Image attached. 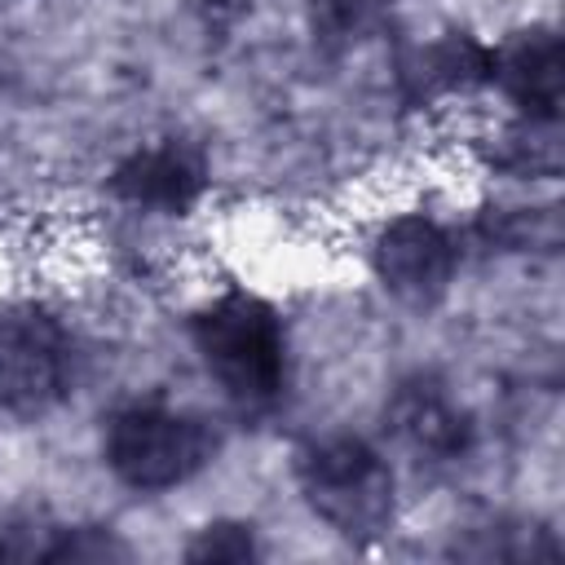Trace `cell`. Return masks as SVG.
Here are the masks:
<instances>
[{
  "label": "cell",
  "mask_w": 565,
  "mask_h": 565,
  "mask_svg": "<svg viewBox=\"0 0 565 565\" xmlns=\"http://www.w3.org/2000/svg\"><path fill=\"white\" fill-rule=\"evenodd\" d=\"M75 375L66 327L31 300L0 305V411L18 419L49 415Z\"/></svg>",
  "instance_id": "4"
},
{
  "label": "cell",
  "mask_w": 565,
  "mask_h": 565,
  "mask_svg": "<svg viewBox=\"0 0 565 565\" xmlns=\"http://www.w3.org/2000/svg\"><path fill=\"white\" fill-rule=\"evenodd\" d=\"M459 269L455 234L428 212H397L380 221L371 238V274L375 282L406 309H433L450 296Z\"/></svg>",
  "instance_id": "5"
},
{
  "label": "cell",
  "mask_w": 565,
  "mask_h": 565,
  "mask_svg": "<svg viewBox=\"0 0 565 565\" xmlns=\"http://www.w3.org/2000/svg\"><path fill=\"white\" fill-rule=\"evenodd\" d=\"M309 26L322 44L349 49L366 35H375L388 18V0H305Z\"/></svg>",
  "instance_id": "11"
},
{
  "label": "cell",
  "mask_w": 565,
  "mask_h": 565,
  "mask_svg": "<svg viewBox=\"0 0 565 565\" xmlns=\"http://www.w3.org/2000/svg\"><path fill=\"white\" fill-rule=\"evenodd\" d=\"M106 190L115 203L146 216H190L207 194V159L181 137H159L124 154L110 168Z\"/></svg>",
  "instance_id": "6"
},
{
  "label": "cell",
  "mask_w": 565,
  "mask_h": 565,
  "mask_svg": "<svg viewBox=\"0 0 565 565\" xmlns=\"http://www.w3.org/2000/svg\"><path fill=\"white\" fill-rule=\"evenodd\" d=\"M190 344L221 397L243 419H265L287 397V327L278 309L243 287H225L190 313Z\"/></svg>",
  "instance_id": "1"
},
{
  "label": "cell",
  "mask_w": 565,
  "mask_h": 565,
  "mask_svg": "<svg viewBox=\"0 0 565 565\" xmlns=\"http://www.w3.org/2000/svg\"><path fill=\"white\" fill-rule=\"evenodd\" d=\"M490 84L516 106V115L561 119L565 97V66H561V35L556 26H521L508 40L490 44Z\"/></svg>",
  "instance_id": "9"
},
{
  "label": "cell",
  "mask_w": 565,
  "mask_h": 565,
  "mask_svg": "<svg viewBox=\"0 0 565 565\" xmlns=\"http://www.w3.org/2000/svg\"><path fill=\"white\" fill-rule=\"evenodd\" d=\"M40 561H128V547L102 525L53 530V543L35 547Z\"/></svg>",
  "instance_id": "13"
},
{
  "label": "cell",
  "mask_w": 565,
  "mask_h": 565,
  "mask_svg": "<svg viewBox=\"0 0 565 565\" xmlns=\"http://www.w3.org/2000/svg\"><path fill=\"white\" fill-rule=\"evenodd\" d=\"M216 455V433L207 419L163 406V402H132L119 406L102 428V459L106 468L141 494L172 490L203 472Z\"/></svg>",
  "instance_id": "3"
},
{
  "label": "cell",
  "mask_w": 565,
  "mask_h": 565,
  "mask_svg": "<svg viewBox=\"0 0 565 565\" xmlns=\"http://www.w3.org/2000/svg\"><path fill=\"white\" fill-rule=\"evenodd\" d=\"M305 508L344 543L371 547L397 521V477L384 450L358 433H322L296 446L291 459Z\"/></svg>",
  "instance_id": "2"
},
{
  "label": "cell",
  "mask_w": 565,
  "mask_h": 565,
  "mask_svg": "<svg viewBox=\"0 0 565 565\" xmlns=\"http://www.w3.org/2000/svg\"><path fill=\"white\" fill-rule=\"evenodd\" d=\"M185 561L194 565H238V561H256L260 556V539L252 521H207L203 530H194V539L181 547Z\"/></svg>",
  "instance_id": "12"
},
{
  "label": "cell",
  "mask_w": 565,
  "mask_h": 565,
  "mask_svg": "<svg viewBox=\"0 0 565 565\" xmlns=\"http://www.w3.org/2000/svg\"><path fill=\"white\" fill-rule=\"evenodd\" d=\"M0 556H9V547H4V539H0Z\"/></svg>",
  "instance_id": "14"
},
{
  "label": "cell",
  "mask_w": 565,
  "mask_h": 565,
  "mask_svg": "<svg viewBox=\"0 0 565 565\" xmlns=\"http://www.w3.org/2000/svg\"><path fill=\"white\" fill-rule=\"evenodd\" d=\"M486 163L494 172L521 177V181H539V177H556L565 163L561 150V119H534V115H516L512 124H503L490 141H486Z\"/></svg>",
  "instance_id": "10"
},
{
  "label": "cell",
  "mask_w": 565,
  "mask_h": 565,
  "mask_svg": "<svg viewBox=\"0 0 565 565\" xmlns=\"http://www.w3.org/2000/svg\"><path fill=\"white\" fill-rule=\"evenodd\" d=\"M490 84V44L472 31H437L397 53V93L406 106L468 97Z\"/></svg>",
  "instance_id": "8"
},
{
  "label": "cell",
  "mask_w": 565,
  "mask_h": 565,
  "mask_svg": "<svg viewBox=\"0 0 565 565\" xmlns=\"http://www.w3.org/2000/svg\"><path fill=\"white\" fill-rule=\"evenodd\" d=\"M384 428L419 468H450L472 446V419L433 375H411L384 402Z\"/></svg>",
  "instance_id": "7"
}]
</instances>
